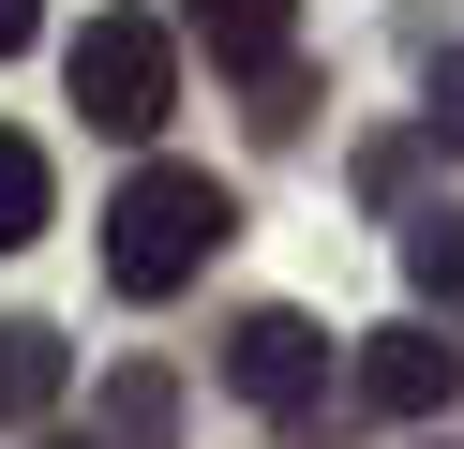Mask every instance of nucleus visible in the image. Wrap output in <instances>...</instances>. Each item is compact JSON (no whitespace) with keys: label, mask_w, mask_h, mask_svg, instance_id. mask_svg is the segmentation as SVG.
<instances>
[{"label":"nucleus","mask_w":464,"mask_h":449,"mask_svg":"<svg viewBox=\"0 0 464 449\" xmlns=\"http://www.w3.org/2000/svg\"><path fill=\"white\" fill-rule=\"evenodd\" d=\"M91 434L105 449H180V375H165V359H121L105 405H91Z\"/></svg>","instance_id":"obj_6"},{"label":"nucleus","mask_w":464,"mask_h":449,"mask_svg":"<svg viewBox=\"0 0 464 449\" xmlns=\"http://www.w3.org/2000/svg\"><path fill=\"white\" fill-rule=\"evenodd\" d=\"M225 239H240V195H225L210 165H135L121 195H105V285L121 299H180Z\"/></svg>","instance_id":"obj_1"},{"label":"nucleus","mask_w":464,"mask_h":449,"mask_svg":"<svg viewBox=\"0 0 464 449\" xmlns=\"http://www.w3.org/2000/svg\"><path fill=\"white\" fill-rule=\"evenodd\" d=\"M31 239H45V150L0 135V255H31Z\"/></svg>","instance_id":"obj_9"},{"label":"nucleus","mask_w":464,"mask_h":449,"mask_svg":"<svg viewBox=\"0 0 464 449\" xmlns=\"http://www.w3.org/2000/svg\"><path fill=\"white\" fill-rule=\"evenodd\" d=\"M31 30H45V0H0V60H15V45H31Z\"/></svg>","instance_id":"obj_12"},{"label":"nucleus","mask_w":464,"mask_h":449,"mask_svg":"<svg viewBox=\"0 0 464 449\" xmlns=\"http://www.w3.org/2000/svg\"><path fill=\"white\" fill-rule=\"evenodd\" d=\"M75 105H91V135H165V105H180V30L165 15H91L75 30Z\"/></svg>","instance_id":"obj_2"},{"label":"nucleus","mask_w":464,"mask_h":449,"mask_svg":"<svg viewBox=\"0 0 464 449\" xmlns=\"http://www.w3.org/2000/svg\"><path fill=\"white\" fill-rule=\"evenodd\" d=\"M434 150H464V60L434 75Z\"/></svg>","instance_id":"obj_11"},{"label":"nucleus","mask_w":464,"mask_h":449,"mask_svg":"<svg viewBox=\"0 0 464 449\" xmlns=\"http://www.w3.org/2000/svg\"><path fill=\"white\" fill-rule=\"evenodd\" d=\"M61 375H75L61 329H31V315L0 329V419H45V405H61Z\"/></svg>","instance_id":"obj_7"},{"label":"nucleus","mask_w":464,"mask_h":449,"mask_svg":"<svg viewBox=\"0 0 464 449\" xmlns=\"http://www.w3.org/2000/svg\"><path fill=\"white\" fill-rule=\"evenodd\" d=\"M225 389H240V405H270L285 434H314V405H330V329H314V315H240Z\"/></svg>","instance_id":"obj_3"},{"label":"nucleus","mask_w":464,"mask_h":449,"mask_svg":"<svg viewBox=\"0 0 464 449\" xmlns=\"http://www.w3.org/2000/svg\"><path fill=\"white\" fill-rule=\"evenodd\" d=\"M45 449H105V434H45Z\"/></svg>","instance_id":"obj_13"},{"label":"nucleus","mask_w":464,"mask_h":449,"mask_svg":"<svg viewBox=\"0 0 464 449\" xmlns=\"http://www.w3.org/2000/svg\"><path fill=\"white\" fill-rule=\"evenodd\" d=\"M450 389H464V345H450L434 315H404V329L360 345V405H374V419H450Z\"/></svg>","instance_id":"obj_4"},{"label":"nucleus","mask_w":464,"mask_h":449,"mask_svg":"<svg viewBox=\"0 0 464 449\" xmlns=\"http://www.w3.org/2000/svg\"><path fill=\"white\" fill-rule=\"evenodd\" d=\"M300 120H314V75H300V60H270V75H255V135H300Z\"/></svg>","instance_id":"obj_10"},{"label":"nucleus","mask_w":464,"mask_h":449,"mask_svg":"<svg viewBox=\"0 0 464 449\" xmlns=\"http://www.w3.org/2000/svg\"><path fill=\"white\" fill-rule=\"evenodd\" d=\"M180 30L225 60V75H270V60H285V30H300V0H180Z\"/></svg>","instance_id":"obj_5"},{"label":"nucleus","mask_w":464,"mask_h":449,"mask_svg":"<svg viewBox=\"0 0 464 449\" xmlns=\"http://www.w3.org/2000/svg\"><path fill=\"white\" fill-rule=\"evenodd\" d=\"M404 285H420V315H464V210H420L404 225Z\"/></svg>","instance_id":"obj_8"}]
</instances>
